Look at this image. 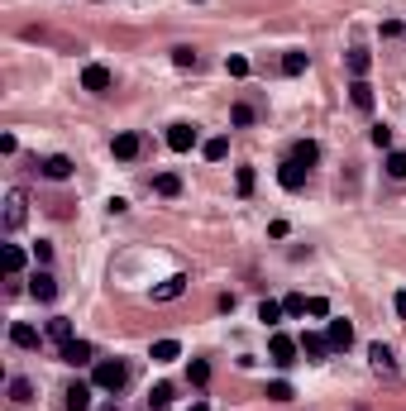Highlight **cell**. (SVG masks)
<instances>
[{"instance_id":"1","label":"cell","mask_w":406,"mask_h":411,"mask_svg":"<svg viewBox=\"0 0 406 411\" xmlns=\"http://www.w3.org/2000/svg\"><path fill=\"white\" fill-rule=\"evenodd\" d=\"M91 383L106 387V392H120V387L130 383V368H125L120 358H101V363H96V373H91Z\"/></svg>"},{"instance_id":"2","label":"cell","mask_w":406,"mask_h":411,"mask_svg":"<svg viewBox=\"0 0 406 411\" xmlns=\"http://www.w3.org/2000/svg\"><path fill=\"white\" fill-rule=\"evenodd\" d=\"M24 216H29V196L15 187V192L5 196V230H20V225H24Z\"/></svg>"},{"instance_id":"3","label":"cell","mask_w":406,"mask_h":411,"mask_svg":"<svg viewBox=\"0 0 406 411\" xmlns=\"http://www.w3.org/2000/svg\"><path fill=\"white\" fill-rule=\"evenodd\" d=\"M29 297H34V302H53L57 297V277L48 273V268H38V273L29 277Z\"/></svg>"},{"instance_id":"4","label":"cell","mask_w":406,"mask_h":411,"mask_svg":"<svg viewBox=\"0 0 406 411\" xmlns=\"http://www.w3.org/2000/svg\"><path fill=\"white\" fill-rule=\"evenodd\" d=\"M297 340H292V335H272V344H268V354H272V363H277V368H287V363H297Z\"/></svg>"},{"instance_id":"5","label":"cell","mask_w":406,"mask_h":411,"mask_svg":"<svg viewBox=\"0 0 406 411\" xmlns=\"http://www.w3.org/2000/svg\"><path fill=\"white\" fill-rule=\"evenodd\" d=\"M57 358H62V363H72V368H81V363H91V358H96V349H91L86 340H67V344L57 349Z\"/></svg>"},{"instance_id":"6","label":"cell","mask_w":406,"mask_h":411,"mask_svg":"<svg viewBox=\"0 0 406 411\" xmlns=\"http://www.w3.org/2000/svg\"><path fill=\"white\" fill-rule=\"evenodd\" d=\"M91 387L96 383H72L67 392H62V407L67 411H91Z\"/></svg>"},{"instance_id":"7","label":"cell","mask_w":406,"mask_h":411,"mask_svg":"<svg viewBox=\"0 0 406 411\" xmlns=\"http://www.w3.org/2000/svg\"><path fill=\"white\" fill-rule=\"evenodd\" d=\"M277 182H282L287 192H301V187H306V167H301L297 158H287V163L277 167Z\"/></svg>"},{"instance_id":"8","label":"cell","mask_w":406,"mask_h":411,"mask_svg":"<svg viewBox=\"0 0 406 411\" xmlns=\"http://www.w3.org/2000/svg\"><path fill=\"white\" fill-rule=\"evenodd\" d=\"M167 148H172V153H191V148H196V130H191V125H172V130H167Z\"/></svg>"},{"instance_id":"9","label":"cell","mask_w":406,"mask_h":411,"mask_svg":"<svg viewBox=\"0 0 406 411\" xmlns=\"http://www.w3.org/2000/svg\"><path fill=\"white\" fill-rule=\"evenodd\" d=\"M297 344H301V354L311 358V363H321V358L330 354V340H325V335H311V330H306V335H301Z\"/></svg>"},{"instance_id":"10","label":"cell","mask_w":406,"mask_h":411,"mask_svg":"<svg viewBox=\"0 0 406 411\" xmlns=\"http://www.w3.org/2000/svg\"><path fill=\"white\" fill-rule=\"evenodd\" d=\"M325 340H330V349H349V344H354V326H349V321H330Z\"/></svg>"},{"instance_id":"11","label":"cell","mask_w":406,"mask_h":411,"mask_svg":"<svg viewBox=\"0 0 406 411\" xmlns=\"http://www.w3.org/2000/svg\"><path fill=\"white\" fill-rule=\"evenodd\" d=\"M81 86H86V91H110V67L91 62V67L81 72Z\"/></svg>"},{"instance_id":"12","label":"cell","mask_w":406,"mask_h":411,"mask_svg":"<svg viewBox=\"0 0 406 411\" xmlns=\"http://www.w3.org/2000/svg\"><path fill=\"white\" fill-rule=\"evenodd\" d=\"M187 292V277H167L162 287H153V302H177Z\"/></svg>"},{"instance_id":"13","label":"cell","mask_w":406,"mask_h":411,"mask_svg":"<svg viewBox=\"0 0 406 411\" xmlns=\"http://www.w3.org/2000/svg\"><path fill=\"white\" fill-rule=\"evenodd\" d=\"M43 177H53V182H62V177H72V158H62V153H53V158H43Z\"/></svg>"},{"instance_id":"14","label":"cell","mask_w":406,"mask_h":411,"mask_svg":"<svg viewBox=\"0 0 406 411\" xmlns=\"http://www.w3.org/2000/svg\"><path fill=\"white\" fill-rule=\"evenodd\" d=\"M48 340H57V349H62L67 340H77V335H72V321H67V316H53V321H48Z\"/></svg>"},{"instance_id":"15","label":"cell","mask_w":406,"mask_h":411,"mask_svg":"<svg viewBox=\"0 0 406 411\" xmlns=\"http://www.w3.org/2000/svg\"><path fill=\"white\" fill-rule=\"evenodd\" d=\"M368 358H373V368H378V373H397V358H392V349H387V344H373V349H368Z\"/></svg>"},{"instance_id":"16","label":"cell","mask_w":406,"mask_h":411,"mask_svg":"<svg viewBox=\"0 0 406 411\" xmlns=\"http://www.w3.org/2000/svg\"><path fill=\"white\" fill-rule=\"evenodd\" d=\"M10 344H20V349H34V344H38V330H34V326H10Z\"/></svg>"},{"instance_id":"17","label":"cell","mask_w":406,"mask_h":411,"mask_svg":"<svg viewBox=\"0 0 406 411\" xmlns=\"http://www.w3.org/2000/svg\"><path fill=\"white\" fill-rule=\"evenodd\" d=\"M349 96H354V106H358V110H373V86L363 82V77L349 86Z\"/></svg>"},{"instance_id":"18","label":"cell","mask_w":406,"mask_h":411,"mask_svg":"<svg viewBox=\"0 0 406 411\" xmlns=\"http://www.w3.org/2000/svg\"><path fill=\"white\" fill-rule=\"evenodd\" d=\"M110 148H115V158H134L139 153V134H115Z\"/></svg>"},{"instance_id":"19","label":"cell","mask_w":406,"mask_h":411,"mask_svg":"<svg viewBox=\"0 0 406 411\" xmlns=\"http://www.w3.org/2000/svg\"><path fill=\"white\" fill-rule=\"evenodd\" d=\"M177 354H182V344H177V340H158V344H153V363H172Z\"/></svg>"},{"instance_id":"20","label":"cell","mask_w":406,"mask_h":411,"mask_svg":"<svg viewBox=\"0 0 406 411\" xmlns=\"http://www.w3.org/2000/svg\"><path fill=\"white\" fill-rule=\"evenodd\" d=\"M292 158H297L301 167H311V163H316V158H321V148H316V144H311V139H301L297 148H292Z\"/></svg>"},{"instance_id":"21","label":"cell","mask_w":406,"mask_h":411,"mask_svg":"<svg viewBox=\"0 0 406 411\" xmlns=\"http://www.w3.org/2000/svg\"><path fill=\"white\" fill-rule=\"evenodd\" d=\"M368 62H373V57H368V48H349V72H354V82L368 72Z\"/></svg>"},{"instance_id":"22","label":"cell","mask_w":406,"mask_h":411,"mask_svg":"<svg viewBox=\"0 0 406 411\" xmlns=\"http://www.w3.org/2000/svg\"><path fill=\"white\" fill-rule=\"evenodd\" d=\"M20 268H24V249H20V244H5V273L15 277Z\"/></svg>"},{"instance_id":"23","label":"cell","mask_w":406,"mask_h":411,"mask_svg":"<svg viewBox=\"0 0 406 411\" xmlns=\"http://www.w3.org/2000/svg\"><path fill=\"white\" fill-rule=\"evenodd\" d=\"M201 153H206L211 163H220V158L230 153V139H206V144H201Z\"/></svg>"},{"instance_id":"24","label":"cell","mask_w":406,"mask_h":411,"mask_svg":"<svg viewBox=\"0 0 406 411\" xmlns=\"http://www.w3.org/2000/svg\"><path fill=\"white\" fill-rule=\"evenodd\" d=\"M153 187H158V196H177V192H182V177H177V172H162Z\"/></svg>"},{"instance_id":"25","label":"cell","mask_w":406,"mask_h":411,"mask_svg":"<svg viewBox=\"0 0 406 411\" xmlns=\"http://www.w3.org/2000/svg\"><path fill=\"white\" fill-rule=\"evenodd\" d=\"M258 321L263 326H277L282 321V302H258Z\"/></svg>"},{"instance_id":"26","label":"cell","mask_w":406,"mask_h":411,"mask_svg":"<svg viewBox=\"0 0 406 411\" xmlns=\"http://www.w3.org/2000/svg\"><path fill=\"white\" fill-rule=\"evenodd\" d=\"M187 378H191V383H196V387H206V383H211V363H201V358H191Z\"/></svg>"},{"instance_id":"27","label":"cell","mask_w":406,"mask_h":411,"mask_svg":"<svg viewBox=\"0 0 406 411\" xmlns=\"http://www.w3.org/2000/svg\"><path fill=\"white\" fill-rule=\"evenodd\" d=\"M282 72H287V77H301V72H306V53H287L282 57Z\"/></svg>"},{"instance_id":"28","label":"cell","mask_w":406,"mask_h":411,"mask_svg":"<svg viewBox=\"0 0 406 411\" xmlns=\"http://www.w3.org/2000/svg\"><path fill=\"white\" fill-rule=\"evenodd\" d=\"M167 402H172V387H167V383H158L153 392H148V407H153V411H162Z\"/></svg>"},{"instance_id":"29","label":"cell","mask_w":406,"mask_h":411,"mask_svg":"<svg viewBox=\"0 0 406 411\" xmlns=\"http://www.w3.org/2000/svg\"><path fill=\"white\" fill-rule=\"evenodd\" d=\"M387 172L402 182V177H406V153H397V148H392V153H387Z\"/></svg>"},{"instance_id":"30","label":"cell","mask_w":406,"mask_h":411,"mask_svg":"<svg viewBox=\"0 0 406 411\" xmlns=\"http://www.w3.org/2000/svg\"><path fill=\"white\" fill-rule=\"evenodd\" d=\"M225 72H230V77H248V57H225Z\"/></svg>"},{"instance_id":"31","label":"cell","mask_w":406,"mask_h":411,"mask_svg":"<svg viewBox=\"0 0 406 411\" xmlns=\"http://www.w3.org/2000/svg\"><path fill=\"white\" fill-rule=\"evenodd\" d=\"M29 397H34V387H29L24 378H15V383H10V402H29Z\"/></svg>"},{"instance_id":"32","label":"cell","mask_w":406,"mask_h":411,"mask_svg":"<svg viewBox=\"0 0 406 411\" xmlns=\"http://www.w3.org/2000/svg\"><path fill=\"white\" fill-rule=\"evenodd\" d=\"M172 62L177 67H196V48H172Z\"/></svg>"},{"instance_id":"33","label":"cell","mask_w":406,"mask_h":411,"mask_svg":"<svg viewBox=\"0 0 406 411\" xmlns=\"http://www.w3.org/2000/svg\"><path fill=\"white\" fill-rule=\"evenodd\" d=\"M282 311H287V316H306V297H297V292H292V297L282 302Z\"/></svg>"},{"instance_id":"34","label":"cell","mask_w":406,"mask_h":411,"mask_svg":"<svg viewBox=\"0 0 406 411\" xmlns=\"http://www.w3.org/2000/svg\"><path fill=\"white\" fill-rule=\"evenodd\" d=\"M292 397V383H268V402H287Z\"/></svg>"},{"instance_id":"35","label":"cell","mask_w":406,"mask_h":411,"mask_svg":"<svg viewBox=\"0 0 406 411\" xmlns=\"http://www.w3.org/2000/svg\"><path fill=\"white\" fill-rule=\"evenodd\" d=\"M234 182H239V196H248V192H253V167H239Z\"/></svg>"},{"instance_id":"36","label":"cell","mask_w":406,"mask_h":411,"mask_svg":"<svg viewBox=\"0 0 406 411\" xmlns=\"http://www.w3.org/2000/svg\"><path fill=\"white\" fill-rule=\"evenodd\" d=\"M373 144H378V148H392V130H387V125H373Z\"/></svg>"},{"instance_id":"37","label":"cell","mask_w":406,"mask_h":411,"mask_svg":"<svg viewBox=\"0 0 406 411\" xmlns=\"http://www.w3.org/2000/svg\"><path fill=\"white\" fill-rule=\"evenodd\" d=\"M306 311H311V316H330V302H325V297H311Z\"/></svg>"},{"instance_id":"38","label":"cell","mask_w":406,"mask_h":411,"mask_svg":"<svg viewBox=\"0 0 406 411\" xmlns=\"http://www.w3.org/2000/svg\"><path fill=\"white\" fill-rule=\"evenodd\" d=\"M48 258H53V244L38 239V244H34V263H48Z\"/></svg>"},{"instance_id":"39","label":"cell","mask_w":406,"mask_h":411,"mask_svg":"<svg viewBox=\"0 0 406 411\" xmlns=\"http://www.w3.org/2000/svg\"><path fill=\"white\" fill-rule=\"evenodd\" d=\"M234 125H253V110H248V106H234Z\"/></svg>"},{"instance_id":"40","label":"cell","mask_w":406,"mask_h":411,"mask_svg":"<svg viewBox=\"0 0 406 411\" xmlns=\"http://www.w3.org/2000/svg\"><path fill=\"white\" fill-rule=\"evenodd\" d=\"M392 306H397V316H406V292H397V297H392Z\"/></svg>"},{"instance_id":"41","label":"cell","mask_w":406,"mask_h":411,"mask_svg":"<svg viewBox=\"0 0 406 411\" xmlns=\"http://www.w3.org/2000/svg\"><path fill=\"white\" fill-rule=\"evenodd\" d=\"M191 411H211V407H206V402H196V407H191Z\"/></svg>"},{"instance_id":"42","label":"cell","mask_w":406,"mask_h":411,"mask_svg":"<svg viewBox=\"0 0 406 411\" xmlns=\"http://www.w3.org/2000/svg\"><path fill=\"white\" fill-rule=\"evenodd\" d=\"M106 411H110V407H106Z\"/></svg>"}]
</instances>
